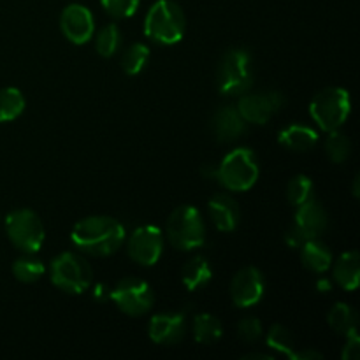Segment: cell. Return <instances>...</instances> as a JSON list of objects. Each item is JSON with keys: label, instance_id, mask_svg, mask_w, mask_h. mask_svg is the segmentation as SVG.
<instances>
[{"label": "cell", "instance_id": "26", "mask_svg": "<svg viewBox=\"0 0 360 360\" xmlns=\"http://www.w3.org/2000/svg\"><path fill=\"white\" fill-rule=\"evenodd\" d=\"M267 345L273 350L280 352L281 355H287L290 359H297V345H295V338L292 336L290 330L283 326H273L271 330L267 333L266 338Z\"/></svg>", "mask_w": 360, "mask_h": 360}, {"label": "cell", "instance_id": "2", "mask_svg": "<svg viewBox=\"0 0 360 360\" xmlns=\"http://www.w3.org/2000/svg\"><path fill=\"white\" fill-rule=\"evenodd\" d=\"M186 18L174 0H157L150 7L144 20V34L158 44L171 46L183 39Z\"/></svg>", "mask_w": 360, "mask_h": 360}, {"label": "cell", "instance_id": "8", "mask_svg": "<svg viewBox=\"0 0 360 360\" xmlns=\"http://www.w3.org/2000/svg\"><path fill=\"white\" fill-rule=\"evenodd\" d=\"M6 232L11 243L23 253H37L44 245V225L39 214L28 207L14 210L7 214Z\"/></svg>", "mask_w": 360, "mask_h": 360}, {"label": "cell", "instance_id": "18", "mask_svg": "<svg viewBox=\"0 0 360 360\" xmlns=\"http://www.w3.org/2000/svg\"><path fill=\"white\" fill-rule=\"evenodd\" d=\"M301 259L306 269L313 273H326L333 266V253L326 243L320 241L319 238L306 239L301 245Z\"/></svg>", "mask_w": 360, "mask_h": 360}, {"label": "cell", "instance_id": "35", "mask_svg": "<svg viewBox=\"0 0 360 360\" xmlns=\"http://www.w3.org/2000/svg\"><path fill=\"white\" fill-rule=\"evenodd\" d=\"M202 176L206 179H218V165L217 164H206L200 169Z\"/></svg>", "mask_w": 360, "mask_h": 360}, {"label": "cell", "instance_id": "37", "mask_svg": "<svg viewBox=\"0 0 360 360\" xmlns=\"http://www.w3.org/2000/svg\"><path fill=\"white\" fill-rule=\"evenodd\" d=\"M354 195L359 197V176H355L354 179Z\"/></svg>", "mask_w": 360, "mask_h": 360}, {"label": "cell", "instance_id": "33", "mask_svg": "<svg viewBox=\"0 0 360 360\" xmlns=\"http://www.w3.org/2000/svg\"><path fill=\"white\" fill-rule=\"evenodd\" d=\"M341 357H343L345 360H359L360 359V338H359L357 330H352L350 334H347V343H345Z\"/></svg>", "mask_w": 360, "mask_h": 360}, {"label": "cell", "instance_id": "20", "mask_svg": "<svg viewBox=\"0 0 360 360\" xmlns=\"http://www.w3.org/2000/svg\"><path fill=\"white\" fill-rule=\"evenodd\" d=\"M360 278V259L357 252H347L334 264V281L341 288L354 292L359 287Z\"/></svg>", "mask_w": 360, "mask_h": 360}, {"label": "cell", "instance_id": "13", "mask_svg": "<svg viewBox=\"0 0 360 360\" xmlns=\"http://www.w3.org/2000/svg\"><path fill=\"white\" fill-rule=\"evenodd\" d=\"M60 30L72 44H86L95 32L91 11L81 4H69L60 14Z\"/></svg>", "mask_w": 360, "mask_h": 360}, {"label": "cell", "instance_id": "34", "mask_svg": "<svg viewBox=\"0 0 360 360\" xmlns=\"http://www.w3.org/2000/svg\"><path fill=\"white\" fill-rule=\"evenodd\" d=\"M285 241H287V245L292 246V248H301V245L304 243V239H302L301 234H299V232L292 227L290 231L285 234Z\"/></svg>", "mask_w": 360, "mask_h": 360}, {"label": "cell", "instance_id": "30", "mask_svg": "<svg viewBox=\"0 0 360 360\" xmlns=\"http://www.w3.org/2000/svg\"><path fill=\"white\" fill-rule=\"evenodd\" d=\"M313 195V181L304 174H297L290 179L287 188V197L294 206L306 202Z\"/></svg>", "mask_w": 360, "mask_h": 360}, {"label": "cell", "instance_id": "22", "mask_svg": "<svg viewBox=\"0 0 360 360\" xmlns=\"http://www.w3.org/2000/svg\"><path fill=\"white\" fill-rule=\"evenodd\" d=\"M224 334V327L221 322L211 313H200L193 319V336H195L197 343L202 345H213Z\"/></svg>", "mask_w": 360, "mask_h": 360}, {"label": "cell", "instance_id": "9", "mask_svg": "<svg viewBox=\"0 0 360 360\" xmlns=\"http://www.w3.org/2000/svg\"><path fill=\"white\" fill-rule=\"evenodd\" d=\"M116 308L129 316H141L151 309L155 302L153 290L141 278H125L118 281L109 294Z\"/></svg>", "mask_w": 360, "mask_h": 360}, {"label": "cell", "instance_id": "25", "mask_svg": "<svg viewBox=\"0 0 360 360\" xmlns=\"http://www.w3.org/2000/svg\"><path fill=\"white\" fill-rule=\"evenodd\" d=\"M327 322L338 334H343V336L350 334L352 330H357V315L345 302H336L330 308L329 315H327Z\"/></svg>", "mask_w": 360, "mask_h": 360}, {"label": "cell", "instance_id": "28", "mask_svg": "<svg viewBox=\"0 0 360 360\" xmlns=\"http://www.w3.org/2000/svg\"><path fill=\"white\" fill-rule=\"evenodd\" d=\"M148 58H150V49L143 42H136L130 46L122 56V69L125 70L129 76H136L146 65Z\"/></svg>", "mask_w": 360, "mask_h": 360}, {"label": "cell", "instance_id": "7", "mask_svg": "<svg viewBox=\"0 0 360 360\" xmlns=\"http://www.w3.org/2000/svg\"><path fill=\"white\" fill-rule=\"evenodd\" d=\"M94 281L91 266L74 252H63L51 262V283L67 294H83Z\"/></svg>", "mask_w": 360, "mask_h": 360}, {"label": "cell", "instance_id": "10", "mask_svg": "<svg viewBox=\"0 0 360 360\" xmlns=\"http://www.w3.org/2000/svg\"><path fill=\"white\" fill-rule=\"evenodd\" d=\"M129 257L139 266L151 267L160 260L164 250L162 231L155 225H141L132 232L129 239Z\"/></svg>", "mask_w": 360, "mask_h": 360}, {"label": "cell", "instance_id": "21", "mask_svg": "<svg viewBox=\"0 0 360 360\" xmlns=\"http://www.w3.org/2000/svg\"><path fill=\"white\" fill-rule=\"evenodd\" d=\"M213 278V269L206 257L197 255L190 259L185 266L181 267V281L188 290H199L206 287Z\"/></svg>", "mask_w": 360, "mask_h": 360}, {"label": "cell", "instance_id": "23", "mask_svg": "<svg viewBox=\"0 0 360 360\" xmlns=\"http://www.w3.org/2000/svg\"><path fill=\"white\" fill-rule=\"evenodd\" d=\"M25 97L18 88L7 86L0 90V123L13 122L25 111Z\"/></svg>", "mask_w": 360, "mask_h": 360}, {"label": "cell", "instance_id": "16", "mask_svg": "<svg viewBox=\"0 0 360 360\" xmlns=\"http://www.w3.org/2000/svg\"><path fill=\"white\" fill-rule=\"evenodd\" d=\"M207 214L214 227L221 232H232L241 220L238 202L227 193H218V195L211 197L207 202Z\"/></svg>", "mask_w": 360, "mask_h": 360}, {"label": "cell", "instance_id": "4", "mask_svg": "<svg viewBox=\"0 0 360 360\" xmlns=\"http://www.w3.org/2000/svg\"><path fill=\"white\" fill-rule=\"evenodd\" d=\"M259 179V158L250 148H236L218 165V181L231 192H246Z\"/></svg>", "mask_w": 360, "mask_h": 360}, {"label": "cell", "instance_id": "14", "mask_svg": "<svg viewBox=\"0 0 360 360\" xmlns=\"http://www.w3.org/2000/svg\"><path fill=\"white\" fill-rule=\"evenodd\" d=\"M148 333L153 343L176 345L185 338L186 320L181 313H158L150 320Z\"/></svg>", "mask_w": 360, "mask_h": 360}, {"label": "cell", "instance_id": "29", "mask_svg": "<svg viewBox=\"0 0 360 360\" xmlns=\"http://www.w3.org/2000/svg\"><path fill=\"white\" fill-rule=\"evenodd\" d=\"M350 150H352V143L343 132L338 130H330L329 137L326 141V153L334 164H341V162L347 160L350 157Z\"/></svg>", "mask_w": 360, "mask_h": 360}, {"label": "cell", "instance_id": "19", "mask_svg": "<svg viewBox=\"0 0 360 360\" xmlns=\"http://www.w3.org/2000/svg\"><path fill=\"white\" fill-rule=\"evenodd\" d=\"M278 141H280V144H283L285 148H288V150L308 151L319 143V132L308 125L294 123V125H288L280 130Z\"/></svg>", "mask_w": 360, "mask_h": 360}, {"label": "cell", "instance_id": "27", "mask_svg": "<svg viewBox=\"0 0 360 360\" xmlns=\"http://www.w3.org/2000/svg\"><path fill=\"white\" fill-rule=\"evenodd\" d=\"M120 44H122V32H120V28L115 23L102 27L98 30L97 37H95V49L104 58H111L112 55H116Z\"/></svg>", "mask_w": 360, "mask_h": 360}, {"label": "cell", "instance_id": "5", "mask_svg": "<svg viewBox=\"0 0 360 360\" xmlns=\"http://www.w3.org/2000/svg\"><path fill=\"white\" fill-rule=\"evenodd\" d=\"M165 232L171 245L183 252L199 248L206 241V225H204L202 214L197 207L188 206V204L172 211L171 217L167 218Z\"/></svg>", "mask_w": 360, "mask_h": 360}, {"label": "cell", "instance_id": "12", "mask_svg": "<svg viewBox=\"0 0 360 360\" xmlns=\"http://www.w3.org/2000/svg\"><path fill=\"white\" fill-rule=\"evenodd\" d=\"M266 292L264 274L255 266L243 267L231 283L232 301L238 308H252L259 304Z\"/></svg>", "mask_w": 360, "mask_h": 360}, {"label": "cell", "instance_id": "6", "mask_svg": "<svg viewBox=\"0 0 360 360\" xmlns=\"http://www.w3.org/2000/svg\"><path fill=\"white\" fill-rule=\"evenodd\" d=\"M352 101L348 90L329 86L320 90L309 104V115L326 132L338 130L350 116Z\"/></svg>", "mask_w": 360, "mask_h": 360}, {"label": "cell", "instance_id": "1", "mask_svg": "<svg viewBox=\"0 0 360 360\" xmlns=\"http://www.w3.org/2000/svg\"><path fill=\"white\" fill-rule=\"evenodd\" d=\"M125 241V227L111 217H88L77 221L70 232V243L79 252L94 257H109Z\"/></svg>", "mask_w": 360, "mask_h": 360}, {"label": "cell", "instance_id": "24", "mask_svg": "<svg viewBox=\"0 0 360 360\" xmlns=\"http://www.w3.org/2000/svg\"><path fill=\"white\" fill-rule=\"evenodd\" d=\"M46 273V267L42 260L35 259L34 253H27V255L20 257L14 260L13 264V274L18 281L21 283H34V281L41 280Z\"/></svg>", "mask_w": 360, "mask_h": 360}, {"label": "cell", "instance_id": "31", "mask_svg": "<svg viewBox=\"0 0 360 360\" xmlns=\"http://www.w3.org/2000/svg\"><path fill=\"white\" fill-rule=\"evenodd\" d=\"M141 0H101L102 7L109 16L116 18V20H123V18H130L136 14L139 9Z\"/></svg>", "mask_w": 360, "mask_h": 360}, {"label": "cell", "instance_id": "32", "mask_svg": "<svg viewBox=\"0 0 360 360\" xmlns=\"http://www.w3.org/2000/svg\"><path fill=\"white\" fill-rule=\"evenodd\" d=\"M262 333V322L255 316H246L238 323V336L246 343H253V341L260 340Z\"/></svg>", "mask_w": 360, "mask_h": 360}, {"label": "cell", "instance_id": "11", "mask_svg": "<svg viewBox=\"0 0 360 360\" xmlns=\"http://www.w3.org/2000/svg\"><path fill=\"white\" fill-rule=\"evenodd\" d=\"M285 98L280 91H267V94H246L241 95L238 102V111L245 122L264 125L269 122L278 109L283 105Z\"/></svg>", "mask_w": 360, "mask_h": 360}, {"label": "cell", "instance_id": "3", "mask_svg": "<svg viewBox=\"0 0 360 360\" xmlns=\"http://www.w3.org/2000/svg\"><path fill=\"white\" fill-rule=\"evenodd\" d=\"M218 90L225 97H238L253 84L252 55L248 49H229L218 63Z\"/></svg>", "mask_w": 360, "mask_h": 360}, {"label": "cell", "instance_id": "15", "mask_svg": "<svg viewBox=\"0 0 360 360\" xmlns=\"http://www.w3.org/2000/svg\"><path fill=\"white\" fill-rule=\"evenodd\" d=\"M292 227L301 234L304 241L306 239L319 238L327 229V213L322 204L313 199L299 204Z\"/></svg>", "mask_w": 360, "mask_h": 360}, {"label": "cell", "instance_id": "17", "mask_svg": "<svg viewBox=\"0 0 360 360\" xmlns=\"http://www.w3.org/2000/svg\"><path fill=\"white\" fill-rule=\"evenodd\" d=\"M246 130V122L239 115L238 108H221L214 112L213 118V132L220 143H232L239 139Z\"/></svg>", "mask_w": 360, "mask_h": 360}, {"label": "cell", "instance_id": "36", "mask_svg": "<svg viewBox=\"0 0 360 360\" xmlns=\"http://www.w3.org/2000/svg\"><path fill=\"white\" fill-rule=\"evenodd\" d=\"M245 360H250V359H259V360H262V359H266V360H273L274 357L273 355H266V354H248V355H245V357H243Z\"/></svg>", "mask_w": 360, "mask_h": 360}]
</instances>
